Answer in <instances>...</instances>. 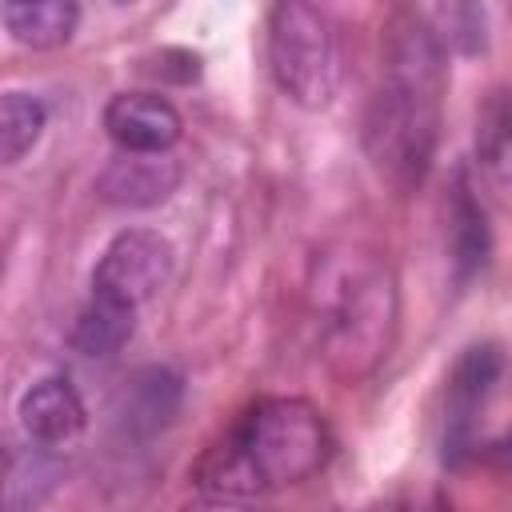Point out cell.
Wrapping results in <instances>:
<instances>
[{
	"label": "cell",
	"mask_w": 512,
	"mask_h": 512,
	"mask_svg": "<svg viewBox=\"0 0 512 512\" xmlns=\"http://www.w3.org/2000/svg\"><path fill=\"white\" fill-rule=\"evenodd\" d=\"M448 52L420 8H396L384 24L380 80L364 108V152L380 180L412 192L436 156Z\"/></svg>",
	"instance_id": "cell-1"
},
{
	"label": "cell",
	"mask_w": 512,
	"mask_h": 512,
	"mask_svg": "<svg viewBox=\"0 0 512 512\" xmlns=\"http://www.w3.org/2000/svg\"><path fill=\"white\" fill-rule=\"evenodd\" d=\"M332 432L324 412L304 396L256 400L232 432L196 464V488L208 500L248 504L256 496L292 488L324 468Z\"/></svg>",
	"instance_id": "cell-2"
},
{
	"label": "cell",
	"mask_w": 512,
	"mask_h": 512,
	"mask_svg": "<svg viewBox=\"0 0 512 512\" xmlns=\"http://www.w3.org/2000/svg\"><path fill=\"white\" fill-rule=\"evenodd\" d=\"M308 312L324 360L356 380L388 356L396 332V280L376 252L332 248L312 264Z\"/></svg>",
	"instance_id": "cell-3"
},
{
	"label": "cell",
	"mask_w": 512,
	"mask_h": 512,
	"mask_svg": "<svg viewBox=\"0 0 512 512\" xmlns=\"http://www.w3.org/2000/svg\"><path fill=\"white\" fill-rule=\"evenodd\" d=\"M268 72L292 104L300 108L332 104L340 88L336 20L308 0L276 4L268 12Z\"/></svg>",
	"instance_id": "cell-4"
},
{
	"label": "cell",
	"mask_w": 512,
	"mask_h": 512,
	"mask_svg": "<svg viewBox=\"0 0 512 512\" xmlns=\"http://www.w3.org/2000/svg\"><path fill=\"white\" fill-rule=\"evenodd\" d=\"M172 244L152 228H124L108 240L92 268V296H108L116 304H128L140 312L144 300H152L168 276H172Z\"/></svg>",
	"instance_id": "cell-5"
},
{
	"label": "cell",
	"mask_w": 512,
	"mask_h": 512,
	"mask_svg": "<svg viewBox=\"0 0 512 512\" xmlns=\"http://www.w3.org/2000/svg\"><path fill=\"white\" fill-rule=\"evenodd\" d=\"M500 368H504V356L492 344H472L452 364V376L444 388V460L448 464H460L476 452L480 408L492 396Z\"/></svg>",
	"instance_id": "cell-6"
},
{
	"label": "cell",
	"mask_w": 512,
	"mask_h": 512,
	"mask_svg": "<svg viewBox=\"0 0 512 512\" xmlns=\"http://www.w3.org/2000/svg\"><path fill=\"white\" fill-rule=\"evenodd\" d=\"M180 400H184L180 372L164 364H148L120 384L112 400V428L124 440H152L172 424V416L180 412Z\"/></svg>",
	"instance_id": "cell-7"
},
{
	"label": "cell",
	"mask_w": 512,
	"mask_h": 512,
	"mask_svg": "<svg viewBox=\"0 0 512 512\" xmlns=\"http://www.w3.org/2000/svg\"><path fill=\"white\" fill-rule=\"evenodd\" d=\"M104 132L120 152H172L184 136V116L160 92H116L104 104Z\"/></svg>",
	"instance_id": "cell-8"
},
{
	"label": "cell",
	"mask_w": 512,
	"mask_h": 512,
	"mask_svg": "<svg viewBox=\"0 0 512 512\" xmlns=\"http://www.w3.org/2000/svg\"><path fill=\"white\" fill-rule=\"evenodd\" d=\"M184 180V168L172 152H120L96 176V196L112 208H156Z\"/></svg>",
	"instance_id": "cell-9"
},
{
	"label": "cell",
	"mask_w": 512,
	"mask_h": 512,
	"mask_svg": "<svg viewBox=\"0 0 512 512\" xmlns=\"http://www.w3.org/2000/svg\"><path fill=\"white\" fill-rule=\"evenodd\" d=\"M20 428L36 448H68L88 428V408L68 376H44L20 396Z\"/></svg>",
	"instance_id": "cell-10"
},
{
	"label": "cell",
	"mask_w": 512,
	"mask_h": 512,
	"mask_svg": "<svg viewBox=\"0 0 512 512\" xmlns=\"http://www.w3.org/2000/svg\"><path fill=\"white\" fill-rule=\"evenodd\" d=\"M476 168L484 180L512 196V92H492L476 112Z\"/></svg>",
	"instance_id": "cell-11"
},
{
	"label": "cell",
	"mask_w": 512,
	"mask_h": 512,
	"mask_svg": "<svg viewBox=\"0 0 512 512\" xmlns=\"http://www.w3.org/2000/svg\"><path fill=\"white\" fill-rule=\"evenodd\" d=\"M0 20L16 44L28 48H60L72 40L80 24V8L72 0H8Z\"/></svg>",
	"instance_id": "cell-12"
},
{
	"label": "cell",
	"mask_w": 512,
	"mask_h": 512,
	"mask_svg": "<svg viewBox=\"0 0 512 512\" xmlns=\"http://www.w3.org/2000/svg\"><path fill=\"white\" fill-rule=\"evenodd\" d=\"M132 332H136V308L116 304L108 296H88L72 328V348L84 356H112L132 340Z\"/></svg>",
	"instance_id": "cell-13"
},
{
	"label": "cell",
	"mask_w": 512,
	"mask_h": 512,
	"mask_svg": "<svg viewBox=\"0 0 512 512\" xmlns=\"http://www.w3.org/2000/svg\"><path fill=\"white\" fill-rule=\"evenodd\" d=\"M488 216H484V204L476 200L472 184L464 172H456V192H452V260H456V272L460 280L480 272L484 260H488Z\"/></svg>",
	"instance_id": "cell-14"
},
{
	"label": "cell",
	"mask_w": 512,
	"mask_h": 512,
	"mask_svg": "<svg viewBox=\"0 0 512 512\" xmlns=\"http://www.w3.org/2000/svg\"><path fill=\"white\" fill-rule=\"evenodd\" d=\"M44 124H48L44 100H36L32 92H4L0 96V160L16 164L24 152H32Z\"/></svg>",
	"instance_id": "cell-15"
},
{
	"label": "cell",
	"mask_w": 512,
	"mask_h": 512,
	"mask_svg": "<svg viewBox=\"0 0 512 512\" xmlns=\"http://www.w3.org/2000/svg\"><path fill=\"white\" fill-rule=\"evenodd\" d=\"M424 20L432 24L436 40L444 44V52H464L476 56L488 44V16L480 4H436V8H420Z\"/></svg>",
	"instance_id": "cell-16"
},
{
	"label": "cell",
	"mask_w": 512,
	"mask_h": 512,
	"mask_svg": "<svg viewBox=\"0 0 512 512\" xmlns=\"http://www.w3.org/2000/svg\"><path fill=\"white\" fill-rule=\"evenodd\" d=\"M476 456H484V464L500 468V472H512V428L496 440H488L484 448H476Z\"/></svg>",
	"instance_id": "cell-17"
},
{
	"label": "cell",
	"mask_w": 512,
	"mask_h": 512,
	"mask_svg": "<svg viewBox=\"0 0 512 512\" xmlns=\"http://www.w3.org/2000/svg\"><path fill=\"white\" fill-rule=\"evenodd\" d=\"M404 512H452V508H448L444 496H428L424 504H412V508H404Z\"/></svg>",
	"instance_id": "cell-18"
}]
</instances>
